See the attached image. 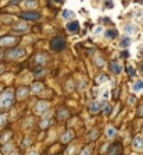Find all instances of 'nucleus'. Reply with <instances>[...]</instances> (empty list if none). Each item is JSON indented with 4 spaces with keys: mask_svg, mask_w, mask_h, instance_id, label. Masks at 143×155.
Segmentation results:
<instances>
[{
    "mask_svg": "<svg viewBox=\"0 0 143 155\" xmlns=\"http://www.w3.org/2000/svg\"><path fill=\"white\" fill-rule=\"evenodd\" d=\"M133 148L135 149H143V137L137 136L133 140Z\"/></svg>",
    "mask_w": 143,
    "mask_h": 155,
    "instance_id": "5",
    "label": "nucleus"
},
{
    "mask_svg": "<svg viewBox=\"0 0 143 155\" xmlns=\"http://www.w3.org/2000/svg\"><path fill=\"white\" fill-rule=\"evenodd\" d=\"M49 125H50V119H46V120H43L42 127H46V126H49Z\"/></svg>",
    "mask_w": 143,
    "mask_h": 155,
    "instance_id": "28",
    "label": "nucleus"
},
{
    "mask_svg": "<svg viewBox=\"0 0 143 155\" xmlns=\"http://www.w3.org/2000/svg\"><path fill=\"white\" fill-rule=\"evenodd\" d=\"M111 71H113V73H115V74H119L122 71V67L119 66L118 63H113V64H111Z\"/></svg>",
    "mask_w": 143,
    "mask_h": 155,
    "instance_id": "12",
    "label": "nucleus"
},
{
    "mask_svg": "<svg viewBox=\"0 0 143 155\" xmlns=\"http://www.w3.org/2000/svg\"><path fill=\"white\" fill-rule=\"evenodd\" d=\"M104 113H106V115H110V113H111V106L104 105Z\"/></svg>",
    "mask_w": 143,
    "mask_h": 155,
    "instance_id": "25",
    "label": "nucleus"
},
{
    "mask_svg": "<svg viewBox=\"0 0 143 155\" xmlns=\"http://www.w3.org/2000/svg\"><path fill=\"white\" fill-rule=\"evenodd\" d=\"M25 55V50L22 48H20V49H15V50H11L9 53V56L11 59H18V57H21V56H24Z\"/></svg>",
    "mask_w": 143,
    "mask_h": 155,
    "instance_id": "4",
    "label": "nucleus"
},
{
    "mask_svg": "<svg viewBox=\"0 0 143 155\" xmlns=\"http://www.w3.org/2000/svg\"><path fill=\"white\" fill-rule=\"evenodd\" d=\"M93 32H95L96 35H100V34L103 32V28H101V27H96L95 29H93Z\"/></svg>",
    "mask_w": 143,
    "mask_h": 155,
    "instance_id": "22",
    "label": "nucleus"
},
{
    "mask_svg": "<svg viewBox=\"0 0 143 155\" xmlns=\"http://www.w3.org/2000/svg\"><path fill=\"white\" fill-rule=\"evenodd\" d=\"M106 80H107V78H106V76H100V77H99V82H104Z\"/></svg>",
    "mask_w": 143,
    "mask_h": 155,
    "instance_id": "31",
    "label": "nucleus"
},
{
    "mask_svg": "<svg viewBox=\"0 0 143 155\" xmlns=\"http://www.w3.org/2000/svg\"><path fill=\"white\" fill-rule=\"evenodd\" d=\"M40 15L38 13H22V18H28V20H35V18H39Z\"/></svg>",
    "mask_w": 143,
    "mask_h": 155,
    "instance_id": "9",
    "label": "nucleus"
},
{
    "mask_svg": "<svg viewBox=\"0 0 143 155\" xmlns=\"http://www.w3.org/2000/svg\"><path fill=\"white\" fill-rule=\"evenodd\" d=\"M132 89L135 92H142L143 91V80H137L133 85H132Z\"/></svg>",
    "mask_w": 143,
    "mask_h": 155,
    "instance_id": "8",
    "label": "nucleus"
},
{
    "mask_svg": "<svg viewBox=\"0 0 143 155\" xmlns=\"http://www.w3.org/2000/svg\"><path fill=\"white\" fill-rule=\"evenodd\" d=\"M67 115H68V112H67V110H63V112L58 113V117H65Z\"/></svg>",
    "mask_w": 143,
    "mask_h": 155,
    "instance_id": "29",
    "label": "nucleus"
},
{
    "mask_svg": "<svg viewBox=\"0 0 143 155\" xmlns=\"http://www.w3.org/2000/svg\"><path fill=\"white\" fill-rule=\"evenodd\" d=\"M45 60H46L45 56H36V61H39V63H43Z\"/></svg>",
    "mask_w": 143,
    "mask_h": 155,
    "instance_id": "26",
    "label": "nucleus"
},
{
    "mask_svg": "<svg viewBox=\"0 0 143 155\" xmlns=\"http://www.w3.org/2000/svg\"><path fill=\"white\" fill-rule=\"evenodd\" d=\"M129 103H135V98L133 97H129Z\"/></svg>",
    "mask_w": 143,
    "mask_h": 155,
    "instance_id": "34",
    "label": "nucleus"
},
{
    "mask_svg": "<svg viewBox=\"0 0 143 155\" xmlns=\"http://www.w3.org/2000/svg\"><path fill=\"white\" fill-rule=\"evenodd\" d=\"M129 45H131V39H129V38H124V39L119 42V46H121V48H128Z\"/></svg>",
    "mask_w": 143,
    "mask_h": 155,
    "instance_id": "15",
    "label": "nucleus"
},
{
    "mask_svg": "<svg viewBox=\"0 0 143 155\" xmlns=\"http://www.w3.org/2000/svg\"><path fill=\"white\" fill-rule=\"evenodd\" d=\"M67 29L71 31V32H77L78 29H79V22L78 21H71L67 24Z\"/></svg>",
    "mask_w": 143,
    "mask_h": 155,
    "instance_id": "7",
    "label": "nucleus"
},
{
    "mask_svg": "<svg viewBox=\"0 0 143 155\" xmlns=\"http://www.w3.org/2000/svg\"><path fill=\"white\" fill-rule=\"evenodd\" d=\"M139 115H143V108H140V109H139Z\"/></svg>",
    "mask_w": 143,
    "mask_h": 155,
    "instance_id": "35",
    "label": "nucleus"
},
{
    "mask_svg": "<svg viewBox=\"0 0 143 155\" xmlns=\"http://www.w3.org/2000/svg\"><path fill=\"white\" fill-rule=\"evenodd\" d=\"M47 102H39L38 105H36V113H39V115H42V113H45V110L47 109Z\"/></svg>",
    "mask_w": 143,
    "mask_h": 155,
    "instance_id": "6",
    "label": "nucleus"
},
{
    "mask_svg": "<svg viewBox=\"0 0 143 155\" xmlns=\"http://www.w3.org/2000/svg\"><path fill=\"white\" fill-rule=\"evenodd\" d=\"M29 155H38V154H36V152H35V151H32V152H31V154H29Z\"/></svg>",
    "mask_w": 143,
    "mask_h": 155,
    "instance_id": "36",
    "label": "nucleus"
},
{
    "mask_svg": "<svg viewBox=\"0 0 143 155\" xmlns=\"http://www.w3.org/2000/svg\"><path fill=\"white\" fill-rule=\"evenodd\" d=\"M119 152H121V145L119 144H114L110 149V155H119Z\"/></svg>",
    "mask_w": 143,
    "mask_h": 155,
    "instance_id": "10",
    "label": "nucleus"
},
{
    "mask_svg": "<svg viewBox=\"0 0 143 155\" xmlns=\"http://www.w3.org/2000/svg\"><path fill=\"white\" fill-rule=\"evenodd\" d=\"M114 136H115V129L108 127V129H107V137H108V138H113Z\"/></svg>",
    "mask_w": 143,
    "mask_h": 155,
    "instance_id": "18",
    "label": "nucleus"
},
{
    "mask_svg": "<svg viewBox=\"0 0 143 155\" xmlns=\"http://www.w3.org/2000/svg\"><path fill=\"white\" fill-rule=\"evenodd\" d=\"M2 71H3V67H2V66H0V73H2Z\"/></svg>",
    "mask_w": 143,
    "mask_h": 155,
    "instance_id": "37",
    "label": "nucleus"
},
{
    "mask_svg": "<svg viewBox=\"0 0 143 155\" xmlns=\"http://www.w3.org/2000/svg\"><path fill=\"white\" fill-rule=\"evenodd\" d=\"M28 95V89H20V98H22V97H27Z\"/></svg>",
    "mask_w": 143,
    "mask_h": 155,
    "instance_id": "23",
    "label": "nucleus"
},
{
    "mask_svg": "<svg viewBox=\"0 0 143 155\" xmlns=\"http://www.w3.org/2000/svg\"><path fill=\"white\" fill-rule=\"evenodd\" d=\"M42 88H43V85L40 84V82H36V84H33L32 91L33 92H40V91H42Z\"/></svg>",
    "mask_w": 143,
    "mask_h": 155,
    "instance_id": "16",
    "label": "nucleus"
},
{
    "mask_svg": "<svg viewBox=\"0 0 143 155\" xmlns=\"http://www.w3.org/2000/svg\"><path fill=\"white\" fill-rule=\"evenodd\" d=\"M71 138H72V133H71V131H68V133L63 137V141H64V143H67V141H69Z\"/></svg>",
    "mask_w": 143,
    "mask_h": 155,
    "instance_id": "19",
    "label": "nucleus"
},
{
    "mask_svg": "<svg viewBox=\"0 0 143 155\" xmlns=\"http://www.w3.org/2000/svg\"><path fill=\"white\" fill-rule=\"evenodd\" d=\"M117 35H118L117 29H108L107 32H106V37H107L108 39H114V38H117Z\"/></svg>",
    "mask_w": 143,
    "mask_h": 155,
    "instance_id": "11",
    "label": "nucleus"
},
{
    "mask_svg": "<svg viewBox=\"0 0 143 155\" xmlns=\"http://www.w3.org/2000/svg\"><path fill=\"white\" fill-rule=\"evenodd\" d=\"M121 56H122V57H128V56H129V53H128V52H122V53H121Z\"/></svg>",
    "mask_w": 143,
    "mask_h": 155,
    "instance_id": "32",
    "label": "nucleus"
},
{
    "mask_svg": "<svg viewBox=\"0 0 143 155\" xmlns=\"http://www.w3.org/2000/svg\"><path fill=\"white\" fill-rule=\"evenodd\" d=\"M71 17H74V13L69 11V10H63V18H71Z\"/></svg>",
    "mask_w": 143,
    "mask_h": 155,
    "instance_id": "17",
    "label": "nucleus"
},
{
    "mask_svg": "<svg viewBox=\"0 0 143 155\" xmlns=\"http://www.w3.org/2000/svg\"><path fill=\"white\" fill-rule=\"evenodd\" d=\"M89 154H90V148L88 147V148H85L84 151H82V154H81V155H89Z\"/></svg>",
    "mask_w": 143,
    "mask_h": 155,
    "instance_id": "27",
    "label": "nucleus"
},
{
    "mask_svg": "<svg viewBox=\"0 0 143 155\" xmlns=\"http://www.w3.org/2000/svg\"><path fill=\"white\" fill-rule=\"evenodd\" d=\"M4 122H6V115L0 116V126H3V125H4Z\"/></svg>",
    "mask_w": 143,
    "mask_h": 155,
    "instance_id": "30",
    "label": "nucleus"
},
{
    "mask_svg": "<svg viewBox=\"0 0 143 155\" xmlns=\"http://www.w3.org/2000/svg\"><path fill=\"white\" fill-rule=\"evenodd\" d=\"M51 48H53L54 50H63V49L65 48V42H64L61 38H56V39H53V42H51Z\"/></svg>",
    "mask_w": 143,
    "mask_h": 155,
    "instance_id": "2",
    "label": "nucleus"
},
{
    "mask_svg": "<svg viewBox=\"0 0 143 155\" xmlns=\"http://www.w3.org/2000/svg\"><path fill=\"white\" fill-rule=\"evenodd\" d=\"M137 27L135 24H126L125 27H124V32L126 34V35H136L137 34Z\"/></svg>",
    "mask_w": 143,
    "mask_h": 155,
    "instance_id": "3",
    "label": "nucleus"
},
{
    "mask_svg": "<svg viewBox=\"0 0 143 155\" xmlns=\"http://www.w3.org/2000/svg\"><path fill=\"white\" fill-rule=\"evenodd\" d=\"M14 102V97H13L11 91H4L0 97V108H9Z\"/></svg>",
    "mask_w": 143,
    "mask_h": 155,
    "instance_id": "1",
    "label": "nucleus"
},
{
    "mask_svg": "<svg viewBox=\"0 0 143 155\" xmlns=\"http://www.w3.org/2000/svg\"><path fill=\"white\" fill-rule=\"evenodd\" d=\"M15 41L14 38H4V39L0 41V45H4V46H9V45H13Z\"/></svg>",
    "mask_w": 143,
    "mask_h": 155,
    "instance_id": "13",
    "label": "nucleus"
},
{
    "mask_svg": "<svg viewBox=\"0 0 143 155\" xmlns=\"http://www.w3.org/2000/svg\"><path fill=\"white\" fill-rule=\"evenodd\" d=\"M10 148H11V145H7V147H6V148H4V149H3V151H4V152H6V154H7V152H9V151H10Z\"/></svg>",
    "mask_w": 143,
    "mask_h": 155,
    "instance_id": "33",
    "label": "nucleus"
},
{
    "mask_svg": "<svg viewBox=\"0 0 143 155\" xmlns=\"http://www.w3.org/2000/svg\"><path fill=\"white\" fill-rule=\"evenodd\" d=\"M96 63H97V66H100V67L104 66V60H103V59H100V57L96 59Z\"/></svg>",
    "mask_w": 143,
    "mask_h": 155,
    "instance_id": "24",
    "label": "nucleus"
},
{
    "mask_svg": "<svg viewBox=\"0 0 143 155\" xmlns=\"http://www.w3.org/2000/svg\"><path fill=\"white\" fill-rule=\"evenodd\" d=\"M100 108H101V105L99 102H93L92 105H90V112H92V113H97Z\"/></svg>",
    "mask_w": 143,
    "mask_h": 155,
    "instance_id": "14",
    "label": "nucleus"
},
{
    "mask_svg": "<svg viewBox=\"0 0 143 155\" xmlns=\"http://www.w3.org/2000/svg\"><path fill=\"white\" fill-rule=\"evenodd\" d=\"M126 70H128V74L131 77L135 76V70H133V67H132V66H128V67H126Z\"/></svg>",
    "mask_w": 143,
    "mask_h": 155,
    "instance_id": "20",
    "label": "nucleus"
},
{
    "mask_svg": "<svg viewBox=\"0 0 143 155\" xmlns=\"http://www.w3.org/2000/svg\"><path fill=\"white\" fill-rule=\"evenodd\" d=\"M24 4H25L27 7H35V6H36V3L33 2V0H29V2H25Z\"/></svg>",
    "mask_w": 143,
    "mask_h": 155,
    "instance_id": "21",
    "label": "nucleus"
}]
</instances>
